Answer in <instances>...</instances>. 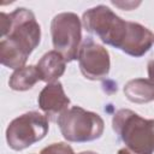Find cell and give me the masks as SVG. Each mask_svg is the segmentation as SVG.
Listing matches in <instances>:
<instances>
[{"label": "cell", "mask_w": 154, "mask_h": 154, "mask_svg": "<svg viewBox=\"0 0 154 154\" xmlns=\"http://www.w3.org/2000/svg\"><path fill=\"white\" fill-rule=\"evenodd\" d=\"M10 14L8 34L0 41V61L10 69H20L41 40V28L35 14L25 8H16Z\"/></svg>", "instance_id": "1"}, {"label": "cell", "mask_w": 154, "mask_h": 154, "mask_svg": "<svg viewBox=\"0 0 154 154\" xmlns=\"http://www.w3.org/2000/svg\"><path fill=\"white\" fill-rule=\"evenodd\" d=\"M112 128L132 154L154 153V119H146L131 109L122 108L114 113Z\"/></svg>", "instance_id": "2"}, {"label": "cell", "mask_w": 154, "mask_h": 154, "mask_svg": "<svg viewBox=\"0 0 154 154\" xmlns=\"http://www.w3.org/2000/svg\"><path fill=\"white\" fill-rule=\"evenodd\" d=\"M82 24L88 32L97 36L103 43L122 49L129 32L130 22L117 16L109 7L97 5L83 13Z\"/></svg>", "instance_id": "3"}, {"label": "cell", "mask_w": 154, "mask_h": 154, "mask_svg": "<svg viewBox=\"0 0 154 154\" xmlns=\"http://www.w3.org/2000/svg\"><path fill=\"white\" fill-rule=\"evenodd\" d=\"M61 135L69 142H90L101 137L105 123L102 118L94 112L87 111L79 106L66 109L57 119Z\"/></svg>", "instance_id": "4"}, {"label": "cell", "mask_w": 154, "mask_h": 154, "mask_svg": "<svg viewBox=\"0 0 154 154\" xmlns=\"http://www.w3.org/2000/svg\"><path fill=\"white\" fill-rule=\"evenodd\" d=\"M51 35L54 51L59 52L66 63L77 59L82 41V22L73 12H63L51 22Z\"/></svg>", "instance_id": "5"}, {"label": "cell", "mask_w": 154, "mask_h": 154, "mask_svg": "<svg viewBox=\"0 0 154 154\" xmlns=\"http://www.w3.org/2000/svg\"><path fill=\"white\" fill-rule=\"evenodd\" d=\"M46 116L36 111L26 112L14 118L6 129V141L13 150H23L41 141L48 132Z\"/></svg>", "instance_id": "6"}, {"label": "cell", "mask_w": 154, "mask_h": 154, "mask_svg": "<svg viewBox=\"0 0 154 154\" xmlns=\"http://www.w3.org/2000/svg\"><path fill=\"white\" fill-rule=\"evenodd\" d=\"M82 75L90 81H100L108 76L111 60L108 51L101 45L87 37L78 51L77 55Z\"/></svg>", "instance_id": "7"}, {"label": "cell", "mask_w": 154, "mask_h": 154, "mask_svg": "<svg viewBox=\"0 0 154 154\" xmlns=\"http://www.w3.org/2000/svg\"><path fill=\"white\" fill-rule=\"evenodd\" d=\"M37 102L46 117L54 119V117H59L66 109H69L70 99L66 96L63 84L60 82H53L48 83L41 90Z\"/></svg>", "instance_id": "8"}, {"label": "cell", "mask_w": 154, "mask_h": 154, "mask_svg": "<svg viewBox=\"0 0 154 154\" xmlns=\"http://www.w3.org/2000/svg\"><path fill=\"white\" fill-rule=\"evenodd\" d=\"M153 42L154 35L149 29L141 25L140 23L130 22L129 32L120 51L131 57L140 58L152 48Z\"/></svg>", "instance_id": "9"}, {"label": "cell", "mask_w": 154, "mask_h": 154, "mask_svg": "<svg viewBox=\"0 0 154 154\" xmlns=\"http://www.w3.org/2000/svg\"><path fill=\"white\" fill-rule=\"evenodd\" d=\"M36 67L41 76V81L48 84L57 82V79L64 75L66 67V60L59 52L49 51L42 55Z\"/></svg>", "instance_id": "10"}, {"label": "cell", "mask_w": 154, "mask_h": 154, "mask_svg": "<svg viewBox=\"0 0 154 154\" xmlns=\"http://www.w3.org/2000/svg\"><path fill=\"white\" fill-rule=\"evenodd\" d=\"M124 94L131 102H149L154 100V83L144 78L131 79L125 84Z\"/></svg>", "instance_id": "11"}, {"label": "cell", "mask_w": 154, "mask_h": 154, "mask_svg": "<svg viewBox=\"0 0 154 154\" xmlns=\"http://www.w3.org/2000/svg\"><path fill=\"white\" fill-rule=\"evenodd\" d=\"M38 81H41V76L37 67L34 65H29L14 70L8 79V85L13 90L25 91L31 89Z\"/></svg>", "instance_id": "12"}, {"label": "cell", "mask_w": 154, "mask_h": 154, "mask_svg": "<svg viewBox=\"0 0 154 154\" xmlns=\"http://www.w3.org/2000/svg\"><path fill=\"white\" fill-rule=\"evenodd\" d=\"M40 154H75L71 146L64 142L59 143H52L47 147H45Z\"/></svg>", "instance_id": "13"}, {"label": "cell", "mask_w": 154, "mask_h": 154, "mask_svg": "<svg viewBox=\"0 0 154 154\" xmlns=\"http://www.w3.org/2000/svg\"><path fill=\"white\" fill-rule=\"evenodd\" d=\"M147 67H148V79L154 83V59L148 61Z\"/></svg>", "instance_id": "14"}, {"label": "cell", "mask_w": 154, "mask_h": 154, "mask_svg": "<svg viewBox=\"0 0 154 154\" xmlns=\"http://www.w3.org/2000/svg\"><path fill=\"white\" fill-rule=\"evenodd\" d=\"M118 154H132L129 149H126V148H123V149H119L118 150Z\"/></svg>", "instance_id": "15"}, {"label": "cell", "mask_w": 154, "mask_h": 154, "mask_svg": "<svg viewBox=\"0 0 154 154\" xmlns=\"http://www.w3.org/2000/svg\"><path fill=\"white\" fill-rule=\"evenodd\" d=\"M79 154H97V153H94V152H89V150H87V152H82V153H79Z\"/></svg>", "instance_id": "16"}]
</instances>
